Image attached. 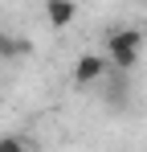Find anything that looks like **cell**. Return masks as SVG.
I'll return each instance as SVG.
<instances>
[{
	"mask_svg": "<svg viewBox=\"0 0 147 152\" xmlns=\"http://www.w3.org/2000/svg\"><path fill=\"white\" fill-rule=\"evenodd\" d=\"M17 53H29V41H17V37L0 33V58H17Z\"/></svg>",
	"mask_w": 147,
	"mask_h": 152,
	"instance_id": "cell-5",
	"label": "cell"
},
{
	"mask_svg": "<svg viewBox=\"0 0 147 152\" xmlns=\"http://www.w3.org/2000/svg\"><path fill=\"white\" fill-rule=\"evenodd\" d=\"M45 21L53 29H66L70 21H78V4H70V0H45Z\"/></svg>",
	"mask_w": 147,
	"mask_h": 152,
	"instance_id": "cell-3",
	"label": "cell"
},
{
	"mask_svg": "<svg viewBox=\"0 0 147 152\" xmlns=\"http://www.w3.org/2000/svg\"><path fill=\"white\" fill-rule=\"evenodd\" d=\"M102 45H106V62H110V70L127 74V70L139 62V50H143V29H135V25L106 29V33H102Z\"/></svg>",
	"mask_w": 147,
	"mask_h": 152,
	"instance_id": "cell-1",
	"label": "cell"
},
{
	"mask_svg": "<svg viewBox=\"0 0 147 152\" xmlns=\"http://www.w3.org/2000/svg\"><path fill=\"white\" fill-rule=\"evenodd\" d=\"M0 152H37V148H33L29 136H17L12 132V136H0Z\"/></svg>",
	"mask_w": 147,
	"mask_h": 152,
	"instance_id": "cell-4",
	"label": "cell"
},
{
	"mask_svg": "<svg viewBox=\"0 0 147 152\" xmlns=\"http://www.w3.org/2000/svg\"><path fill=\"white\" fill-rule=\"evenodd\" d=\"M102 74H110L106 53H82V58L74 62V86H90V82H98Z\"/></svg>",
	"mask_w": 147,
	"mask_h": 152,
	"instance_id": "cell-2",
	"label": "cell"
}]
</instances>
